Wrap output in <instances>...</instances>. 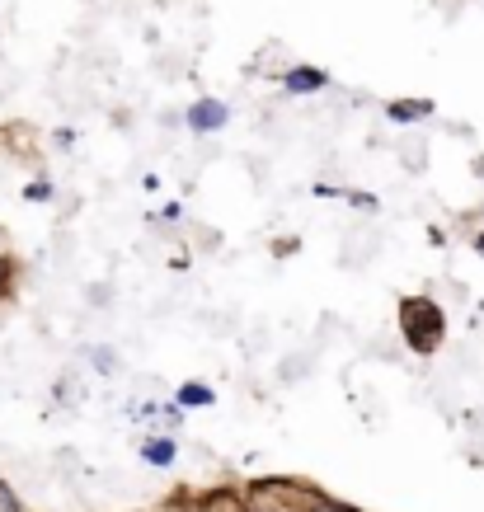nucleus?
<instances>
[{"label": "nucleus", "instance_id": "8", "mask_svg": "<svg viewBox=\"0 0 484 512\" xmlns=\"http://www.w3.org/2000/svg\"><path fill=\"white\" fill-rule=\"evenodd\" d=\"M24 198H29V202H47V198H52V184H47V179H38V184L24 188Z\"/></svg>", "mask_w": 484, "mask_h": 512}, {"label": "nucleus", "instance_id": "3", "mask_svg": "<svg viewBox=\"0 0 484 512\" xmlns=\"http://www.w3.org/2000/svg\"><path fill=\"white\" fill-rule=\"evenodd\" d=\"M282 85L292 94H311V90H325L329 85V71H320V66H292L287 76H282Z\"/></svg>", "mask_w": 484, "mask_h": 512}, {"label": "nucleus", "instance_id": "2", "mask_svg": "<svg viewBox=\"0 0 484 512\" xmlns=\"http://www.w3.org/2000/svg\"><path fill=\"white\" fill-rule=\"evenodd\" d=\"M184 118L193 132H221V127L231 123V109H226L221 99H193V109H188Z\"/></svg>", "mask_w": 484, "mask_h": 512}, {"label": "nucleus", "instance_id": "5", "mask_svg": "<svg viewBox=\"0 0 484 512\" xmlns=\"http://www.w3.org/2000/svg\"><path fill=\"white\" fill-rule=\"evenodd\" d=\"M174 404H179V409H193V404H198V409H207V404H217V390L203 386V381H184V386H179V395H174Z\"/></svg>", "mask_w": 484, "mask_h": 512}, {"label": "nucleus", "instance_id": "4", "mask_svg": "<svg viewBox=\"0 0 484 512\" xmlns=\"http://www.w3.org/2000/svg\"><path fill=\"white\" fill-rule=\"evenodd\" d=\"M386 118L391 123H423V118H433V99H391Z\"/></svg>", "mask_w": 484, "mask_h": 512}, {"label": "nucleus", "instance_id": "9", "mask_svg": "<svg viewBox=\"0 0 484 512\" xmlns=\"http://www.w3.org/2000/svg\"><path fill=\"white\" fill-rule=\"evenodd\" d=\"M15 282V264H10V254H0V292Z\"/></svg>", "mask_w": 484, "mask_h": 512}, {"label": "nucleus", "instance_id": "7", "mask_svg": "<svg viewBox=\"0 0 484 512\" xmlns=\"http://www.w3.org/2000/svg\"><path fill=\"white\" fill-rule=\"evenodd\" d=\"M0 512H24V503H19V494L10 489V484L0 480Z\"/></svg>", "mask_w": 484, "mask_h": 512}, {"label": "nucleus", "instance_id": "6", "mask_svg": "<svg viewBox=\"0 0 484 512\" xmlns=\"http://www.w3.org/2000/svg\"><path fill=\"white\" fill-rule=\"evenodd\" d=\"M179 447H174V437H146L141 442V461H151V466H170Z\"/></svg>", "mask_w": 484, "mask_h": 512}, {"label": "nucleus", "instance_id": "1", "mask_svg": "<svg viewBox=\"0 0 484 512\" xmlns=\"http://www.w3.org/2000/svg\"><path fill=\"white\" fill-rule=\"evenodd\" d=\"M400 334L414 353H438L442 339H447V315L433 296H405L400 301Z\"/></svg>", "mask_w": 484, "mask_h": 512}]
</instances>
